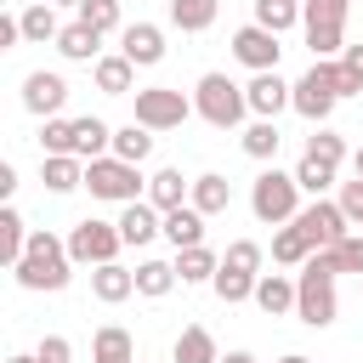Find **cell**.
I'll use <instances>...</instances> for the list:
<instances>
[{"instance_id":"6da1fadb","label":"cell","mask_w":363,"mask_h":363,"mask_svg":"<svg viewBox=\"0 0 363 363\" xmlns=\"http://www.w3.org/2000/svg\"><path fill=\"white\" fill-rule=\"evenodd\" d=\"M11 278L23 284V289H45V295H57V289H68V278H74V255H68V238H57V233H28V250H23V261L11 267Z\"/></svg>"},{"instance_id":"7a4b0ae2","label":"cell","mask_w":363,"mask_h":363,"mask_svg":"<svg viewBox=\"0 0 363 363\" xmlns=\"http://www.w3.org/2000/svg\"><path fill=\"white\" fill-rule=\"evenodd\" d=\"M335 278H340L335 250H318V255L295 272V318H301L306 329H329V323H335V312H340V301H335Z\"/></svg>"},{"instance_id":"3957f363","label":"cell","mask_w":363,"mask_h":363,"mask_svg":"<svg viewBox=\"0 0 363 363\" xmlns=\"http://www.w3.org/2000/svg\"><path fill=\"white\" fill-rule=\"evenodd\" d=\"M250 216H255L261 227H289V221L301 216V182H295V170L267 164V170L250 182Z\"/></svg>"},{"instance_id":"277c9868","label":"cell","mask_w":363,"mask_h":363,"mask_svg":"<svg viewBox=\"0 0 363 363\" xmlns=\"http://www.w3.org/2000/svg\"><path fill=\"white\" fill-rule=\"evenodd\" d=\"M193 113H199L204 125H216V130H238V125L250 119V96H244V85L227 79V74H199V85H193Z\"/></svg>"},{"instance_id":"5b68a950","label":"cell","mask_w":363,"mask_h":363,"mask_svg":"<svg viewBox=\"0 0 363 363\" xmlns=\"http://www.w3.org/2000/svg\"><path fill=\"white\" fill-rule=\"evenodd\" d=\"M335 102H346V74H340V62H312V68L295 79V96H289V108H295L301 119L323 125V119L335 113Z\"/></svg>"},{"instance_id":"8992f818","label":"cell","mask_w":363,"mask_h":363,"mask_svg":"<svg viewBox=\"0 0 363 363\" xmlns=\"http://www.w3.org/2000/svg\"><path fill=\"white\" fill-rule=\"evenodd\" d=\"M85 187H91V199H108V204H136V199H147L142 164H125V159H113V153L85 164Z\"/></svg>"},{"instance_id":"52a82bcc","label":"cell","mask_w":363,"mask_h":363,"mask_svg":"<svg viewBox=\"0 0 363 363\" xmlns=\"http://www.w3.org/2000/svg\"><path fill=\"white\" fill-rule=\"evenodd\" d=\"M119 250H125L119 221H96V216H85V221L68 227V255H74V267H108V261H119Z\"/></svg>"},{"instance_id":"ba28073f","label":"cell","mask_w":363,"mask_h":363,"mask_svg":"<svg viewBox=\"0 0 363 363\" xmlns=\"http://www.w3.org/2000/svg\"><path fill=\"white\" fill-rule=\"evenodd\" d=\"M193 119V96H182L176 85H142L136 91V125L147 130H182Z\"/></svg>"},{"instance_id":"9c48e42d","label":"cell","mask_w":363,"mask_h":363,"mask_svg":"<svg viewBox=\"0 0 363 363\" xmlns=\"http://www.w3.org/2000/svg\"><path fill=\"white\" fill-rule=\"evenodd\" d=\"M295 227L312 238V250H335V244L352 233V221H346V210H340L335 199H312V204H301Z\"/></svg>"},{"instance_id":"30bf717a","label":"cell","mask_w":363,"mask_h":363,"mask_svg":"<svg viewBox=\"0 0 363 363\" xmlns=\"http://www.w3.org/2000/svg\"><path fill=\"white\" fill-rule=\"evenodd\" d=\"M233 57H238L250 74H272V68H278V57H284V45H278V34H272V28L244 23V28L233 34Z\"/></svg>"},{"instance_id":"8fae6325","label":"cell","mask_w":363,"mask_h":363,"mask_svg":"<svg viewBox=\"0 0 363 363\" xmlns=\"http://www.w3.org/2000/svg\"><path fill=\"white\" fill-rule=\"evenodd\" d=\"M62 102H68V79H62V74L34 68V74L23 79V108H28L34 119H57V113H62Z\"/></svg>"},{"instance_id":"7c38bea8","label":"cell","mask_w":363,"mask_h":363,"mask_svg":"<svg viewBox=\"0 0 363 363\" xmlns=\"http://www.w3.org/2000/svg\"><path fill=\"white\" fill-rule=\"evenodd\" d=\"M244 96H250V113L255 119H278L284 108H289V96H295V85L272 68V74H255L250 85H244Z\"/></svg>"},{"instance_id":"4fadbf2b","label":"cell","mask_w":363,"mask_h":363,"mask_svg":"<svg viewBox=\"0 0 363 363\" xmlns=\"http://www.w3.org/2000/svg\"><path fill=\"white\" fill-rule=\"evenodd\" d=\"M119 51L136 68H153V62H164V28L159 23H125L119 28Z\"/></svg>"},{"instance_id":"5bb4252c","label":"cell","mask_w":363,"mask_h":363,"mask_svg":"<svg viewBox=\"0 0 363 363\" xmlns=\"http://www.w3.org/2000/svg\"><path fill=\"white\" fill-rule=\"evenodd\" d=\"M91 79H96L102 96H136V62H130L125 51H102V57L91 62Z\"/></svg>"},{"instance_id":"9a60e30c","label":"cell","mask_w":363,"mask_h":363,"mask_svg":"<svg viewBox=\"0 0 363 363\" xmlns=\"http://www.w3.org/2000/svg\"><path fill=\"white\" fill-rule=\"evenodd\" d=\"M119 233H125V244H130V250H142V244L164 238V210H159V204H147V199H136V204H125V210H119Z\"/></svg>"},{"instance_id":"2e32d148","label":"cell","mask_w":363,"mask_h":363,"mask_svg":"<svg viewBox=\"0 0 363 363\" xmlns=\"http://www.w3.org/2000/svg\"><path fill=\"white\" fill-rule=\"evenodd\" d=\"M193 199V182L176 170V164H159L153 176H147V204H159V210H182Z\"/></svg>"},{"instance_id":"e0dca14e","label":"cell","mask_w":363,"mask_h":363,"mask_svg":"<svg viewBox=\"0 0 363 363\" xmlns=\"http://www.w3.org/2000/svg\"><path fill=\"white\" fill-rule=\"evenodd\" d=\"M91 295H96L102 306H119V301H130V295H136V272H130V267H119V261L91 267Z\"/></svg>"},{"instance_id":"ac0fdd59","label":"cell","mask_w":363,"mask_h":363,"mask_svg":"<svg viewBox=\"0 0 363 363\" xmlns=\"http://www.w3.org/2000/svg\"><path fill=\"white\" fill-rule=\"evenodd\" d=\"M74 153H79L85 164H91V159H108V153H113V125L96 119V113L74 119Z\"/></svg>"},{"instance_id":"d6986e66","label":"cell","mask_w":363,"mask_h":363,"mask_svg":"<svg viewBox=\"0 0 363 363\" xmlns=\"http://www.w3.org/2000/svg\"><path fill=\"white\" fill-rule=\"evenodd\" d=\"M91 363H136V335L119 323H102L91 335Z\"/></svg>"},{"instance_id":"ffe728a7","label":"cell","mask_w":363,"mask_h":363,"mask_svg":"<svg viewBox=\"0 0 363 363\" xmlns=\"http://www.w3.org/2000/svg\"><path fill=\"white\" fill-rule=\"evenodd\" d=\"M57 51L68 57V62H96L102 57V34L91 28V23H62V34H57Z\"/></svg>"},{"instance_id":"44dd1931","label":"cell","mask_w":363,"mask_h":363,"mask_svg":"<svg viewBox=\"0 0 363 363\" xmlns=\"http://www.w3.org/2000/svg\"><path fill=\"white\" fill-rule=\"evenodd\" d=\"M40 182H45L51 193H74V187H85V159H74V153H45V159H40Z\"/></svg>"},{"instance_id":"7402d4cb","label":"cell","mask_w":363,"mask_h":363,"mask_svg":"<svg viewBox=\"0 0 363 363\" xmlns=\"http://www.w3.org/2000/svg\"><path fill=\"white\" fill-rule=\"evenodd\" d=\"M170 363H221L216 335H210L204 323H187V329L176 335V346H170Z\"/></svg>"},{"instance_id":"603a6c76","label":"cell","mask_w":363,"mask_h":363,"mask_svg":"<svg viewBox=\"0 0 363 363\" xmlns=\"http://www.w3.org/2000/svg\"><path fill=\"white\" fill-rule=\"evenodd\" d=\"M199 216H221L227 204H233V182L227 176H216V170H204V176H193V199H187Z\"/></svg>"},{"instance_id":"cb8c5ba5","label":"cell","mask_w":363,"mask_h":363,"mask_svg":"<svg viewBox=\"0 0 363 363\" xmlns=\"http://www.w3.org/2000/svg\"><path fill=\"white\" fill-rule=\"evenodd\" d=\"M221 272V255L210 244H193V250H176V278L182 284H216Z\"/></svg>"},{"instance_id":"d4e9b609","label":"cell","mask_w":363,"mask_h":363,"mask_svg":"<svg viewBox=\"0 0 363 363\" xmlns=\"http://www.w3.org/2000/svg\"><path fill=\"white\" fill-rule=\"evenodd\" d=\"M255 306H261L267 318L295 312V278H284V272H261V284H255Z\"/></svg>"},{"instance_id":"484cf974","label":"cell","mask_w":363,"mask_h":363,"mask_svg":"<svg viewBox=\"0 0 363 363\" xmlns=\"http://www.w3.org/2000/svg\"><path fill=\"white\" fill-rule=\"evenodd\" d=\"M17 23H23V40L28 45H57V34H62V23H57V6H45V0H34V6H23L17 11Z\"/></svg>"},{"instance_id":"4316f807","label":"cell","mask_w":363,"mask_h":363,"mask_svg":"<svg viewBox=\"0 0 363 363\" xmlns=\"http://www.w3.org/2000/svg\"><path fill=\"white\" fill-rule=\"evenodd\" d=\"M204 221H210V216H199L193 204L164 210V238H170L176 250H193V244H204Z\"/></svg>"},{"instance_id":"83f0119b","label":"cell","mask_w":363,"mask_h":363,"mask_svg":"<svg viewBox=\"0 0 363 363\" xmlns=\"http://www.w3.org/2000/svg\"><path fill=\"white\" fill-rule=\"evenodd\" d=\"M182 278H176V261H159V255H147V261H136V295H147V301H159V295H170Z\"/></svg>"},{"instance_id":"f1b7e54d","label":"cell","mask_w":363,"mask_h":363,"mask_svg":"<svg viewBox=\"0 0 363 363\" xmlns=\"http://www.w3.org/2000/svg\"><path fill=\"white\" fill-rule=\"evenodd\" d=\"M312 255H318V250H312V238H306V233H301L295 221L272 233V261H278V267H306Z\"/></svg>"},{"instance_id":"f546056e","label":"cell","mask_w":363,"mask_h":363,"mask_svg":"<svg viewBox=\"0 0 363 363\" xmlns=\"http://www.w3.org/2000/svg\"><path fill=\"white\" fill-rule=\"evenodd\" d=\"M306 45H312V62H340L346 23H306Z\"/></svg>"},{"instance_id":"4dcf8cb0","label":"cell","mask_w":363,"mask_h":363,"mask_svg":"<svg viewBox=\"0 0 363 363\" xmlns=\"http://www.w3.org/2000/svg\"><path fill=\"white\" fill-rule=\"evenodd\" d=\"M278 142H284V136H278V119H250L244 136H238V147H244L250 159H261V164L278 159Z\"/></svg>"},{"instance_id":"1f68e13d","label":"cell","mask_w":363,"mask_h":363,"mask_svg":"<svg viewBox=\"0 0 363 363\" xmlns=\"http://www.w3.org/2000/svg\"><path fill=\"white\" fill-rule=\"evenodd\" d=\"M216 11H221V0H170V23L182 34H204L216 23Z\"/></svg>"},{"instance_id":"d6a6232c","label":"cell","mask_w":363,"mask_h":363,"mask_svg":"<svg viewBox=\"0 0 363 363\" xmlns=\"http://www.w3.org/2000/svg\"><path fill=\"white\" fill-rule=\"evenodd\" d=\"M147 153H153V130H147V125H136V119H130V125H119V130H113V159L142 164Z\"/></svg>"},{"instance_id":"836d02e7","label":"cell","mask_w":363,"mask_h":363,"mask_svg":"<svg viewBox=\"0 0 363 363\" xmlns=\"http://www.w3.org/2000/svg\"><path fill=\"white\" fill-rule=\"evenodd\" d=\"M23 250H28V227H23V216L6 204V210H0V261H6V267H17V261H23Z\"/></svg>"},{"instance_id":"e575fe53","label":"cell","mask_w":363,"mask_h":363,"mask_svg":"<svg viewBox=\"0 0 363 363\" xmlns=\"http://www.w3.org/2000/svg\"><path fill=\"white\" fill-rule=\"evenodd\" d=\"M255 284H261L255 272H233V267H221L210 289H216V301H221V306H238V301H255Z\"/></svg>"},{"instance_id":"d590c367","label":"cell","mask_w":363,"mask_h":363,"mask_svg":"<svg viewBox=\"0 0 363 363\" xmlns=\"http://www.w3.org/2000/svg\"><path fill=\"white\" fill-rule=\"evenodd\" d=\"M295 182H301V193H312V199H329V187H335V164H318L312 153H301V164H295Z\"/></svg>"},{"instance_id":"8d00e7d4","label":"cell","mask_w":363,"mask_h":363,"mask_svg":"<svg viewBox=\"0 0 363 363\" xmlns=\"http://www.w3.org/2000/svg\"><path fill=\"white\" fill-rule=\"evenodd\" d=\"M255 23L272 28V34H284V28L301 23V0H255Z\"/></svg>"},{"instance_id":"74e56055","label":"cell","mask_w":363,"mask_h":363,"mask_svg":"<svg viewBox=\"0 0 363 363\" xmlns=\"http://www.w3.org/2000/svg\"><path fill=\"white\" fill-rule=\"evenodd\" d=\"M306 153H312L318 164H335V170H340V164H346V136H335V130L318 125V130L306 136Z\"/></svg>"},{"instance_id":"f35d334b","label":"cell","mask_w":363,"mask_h":363,"mask_svg":"<svg viewBox=\"0 0 363 363\" xmlns=\"http://www.w3.org/2000/svg\"><path fill=\"white\" fill-rule=\"evenodd\" d=\"M79 23H91L96 34H113V28H125V17H119V0H85V6H79Z\"/></svg>"},{"instance_id":"ab89813d","label":"cell","mask_w":363,"mask_h":363,"mask_svg":"<svg viewBox=\"0 0 363 363\" xmlns=\"http://www.w3.org/2000/svg\"><path fill=\"white\" fill-rule=\"evenodd\" d=\"M221 267H233V272H255V278H261V244H255V238H233L227 255H221Z\"/></svg>"},{"instance_id":"60d3db41","label":"cell","mask_w":363,"mask_h":363,"mask_svg":"<svg viewBox=\"0 0 363 363\" xmlns=\"http://www.w3.org/2000/svg\"><path fill=\"white\" fill-rule=\"evenodd\" d=\"M40 147H45V153H74V119H62V113H57V119H45ZM74 159H79V153H74Z\"/></svg>"},{"instance_id":"b9f144b4","label":"cell","mask_w":363,"mask_h":363,"mask_svg":"<svg viewBox=\"0 0 363 363\" xmlns=\"http://www.w3.org/2000/svg\"><path fill=\"white\" fill-rule=\"evenodd\" d=\"M352 0H301V28L306 23H346Z\"/></svg>"},{"instance_id":"7bdbcfd3","label":"cell","mask_w":363,"mask_h":363,"mask_svg":"<svg viewBox=\"0 0 363 363\" xmlns=\"http://www.w3.org/2000/svg\"><path fill=\"white\" fill-rule=\"evenodd\" d=\"M335 267H340V272H357V278H363V233H346V238L335 244Z\"/></svg>"},{"instance_id":"ee69618b","label":"cell","mask_w":363,"mask_h":363,"mask_svg":"<svg viewBox=\"0 0 363 363\" xmlns=\"http://www.w3.org/2000/svg\"><path fill=\"white\" fill-rule=\"evenodd\" d=\"M335 204L346 210V221H352V227H363V176H357V182H340Z\"/></svg>"},{"instance_id":"f6af8a7d","label":"cell","mask_w":363,"mask_h":363,"mask_svg":"<svg viewBox=\"0 0 363 363\" xmlns=\"http://www.w3.org/2000/svg\"><path fill=\"white\" fill-rule=\"evenodd\" d=\"M340 74H346V96H363V45L340 51Z\"/></svg>"},{"instance_id":"bcb514c9","label":"cell","mask_w":363,"mask_h":363,"mask_svg":"<svg viewBox=\"0 0 363 363\" xmlns=\"http://www.w3.org/2000/svg\"><path fill=\"white\" fill-rule=\"evenodd\" d=\"M34 357H40V363H74V346H68L62 335H45V340L34 346Z\"/></svg>"},{"instance_id":"7dc6e473","label":"cell","mask_w":363,"mask_h":363,"mask_svg":"<svg viewBox=\"0 0 363 363\" xmlns=\"http://www.w3.org/2000/svg\"><path fill=\"white\" fill-rule=\"evenodd\" d=\"M11 45H23V23L17 17H0V51H11Z\"/></svg>"},{"instance_id":"c3c4849f","label":"cell","mask_w":363,"mask_h":363,"mask_svg":"<svg viewBox=\"0 0 363 363\" xmlns=\"http://www.w3.org/2000/svg\"><path fill=\"white\" fill-rule=\"evenodd\" d=\"M221 363H255V352H227Z\"/></svg>"},{"instance_id":"681fc988","label":"cell","mask_w":363,"mask_h":363,"mask_svg":"<svg viewBox=\"0 0 363 363\" xmlns=\"http://www.w3.org/2000/svg\"><path fill=\"white\" fill-rule=\"evenodd\" d=\"M278 363H312V357H306V352H284Z\"/></svg>"},{"instance_id":"f907efd6","label":"cell","mask_w":363,"mask_h":363,"mask_svg":"<svg viewBox=\"0 0 363 363\" xmlns=\"http://www.w3.org/2000/svg\"><path fill=\"white\" fill-rule=\"evenodd\" d=\"M6 363H40V357H34V352H11Z\"/></svg>"},{"instance_id":"816d5d0a","label":"cell","mask_w":363,"mask_h":363,"mask_svg":"<svg viewBox=\"0 0 363 363\" xmlns=\"http://www.w3.org/2000/svg\"><path fill=\"white\" fill-rule=\"evenodd\" d=\"M45 6H74V11H79V6H85V0H45Z\"/></svg>"},{"instance_id":"f5cc1de1","label":"cell","mask_w":363,"mask_h":363,"mask_svg":"<svg viewBox=\"0 0 363 363\" xmlns=\"http://www.w3.org/2000/svg\"><path fill=\"white\" fill-rule=\"evenodd\" d=\"M352 164H357V176H363V147H357V153H352Z\"/></svg>"},{"instance_id":"db71d44e","label":"cell","mask_w":363,"mask_h":363,"mask_svg":"<svg viewBox=\"0 0 363 363\" xmlns=\"http://www.w3.org/2000/svg\"><path fill=\"white\" fill-rule=\"evenodd\" d=\"M357 233H363V227H357Z\"/></svg>"},{"instance_id":"11a10c76","label":"cell","mask_w":363,"mask_h":363,"mask_svg":"<svg viewBox=\"0 0 363 363\" xmlns=\"http://www.w3.org/2000/svg\"><path fill=\"white\" fill-rule=\"evenodd\" d=\"M357 284H363V278H357Z\"/></svg>"}]
</instances>
